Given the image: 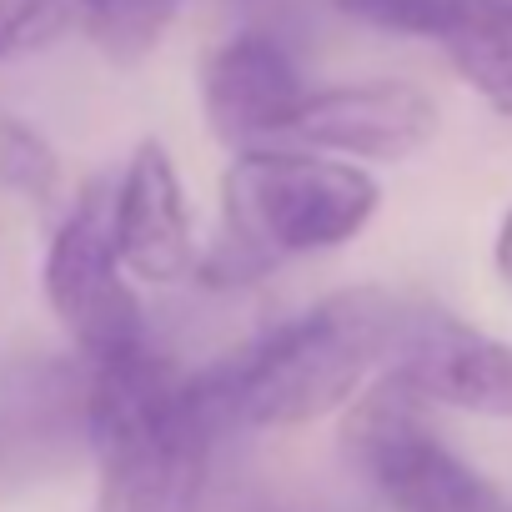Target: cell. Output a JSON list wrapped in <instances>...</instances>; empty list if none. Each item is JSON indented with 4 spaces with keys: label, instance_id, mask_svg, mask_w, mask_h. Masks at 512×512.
I'll return each instance as SVG.
<instances>
[{
    "label": "cell",
    "instance_id": "6da1fadb",
    "mask_svg": "<svg viewBox=\"0 0 512 512\" xmlns=\"http://www.w3.org/2000/svg\"><path fill=\"white\" fill-rule=\"evenodd\" d=\"M221 407L156 342L91 367L86 437L96 452L91 512H201Z\"/></svg>",
    "mask_w": 512,
    "mask_h": 512
},
{
    "label": "cell",
    "instance_id": "7a4b0ae2",
    "mask_svg": "<svg viewBox=\"0 0 512 512\" xmlns=\"http://www.w3.org/2000/svg\"><path fill=\"white\" fill-rule=\"evenodd\" d=\"M407 297L382 287H347L287 317L246 352L216 362L206 377L226 427H307L347 412L392 362Z\"/></svg>",
    "mask_w": 512,
    "mask_h": 512
},
{
    "label": "cell",
    "instance_id": "3957f363",
    "mask_svg": "<svg viewBox=\"0 0 512 512\" xmlns=\"http://www.w3.org/2000/svg\"><path fill=\"white\" fill-rule=\"evenodd\" d=\"M382 206L367 166L302 146H251L221 171V216L201 246L196 282L231 292L267 272L352 246Z\"/></svg>",
    "mask_w": 512,
    "mask_h": 512
},
{
    "label": "cell",
    "instance_id": "277c9868",
    "mask_svg": "<svg viewBox=\"0 0 512 512\" xmlns=\"http://www.w3.org/2000/svg\"><path fill=\"white\" fill-rule=\"evenodd\" d=\"M342 452L392 512H512V502L437 432L432 407L387 372L347 407Z\"/></svg>",
    "mask_w": 512,
    "mask_h": 512
},
{
    "label": "cell",
    "instance_id": "5b68a950",
    "mask_svg": "<svg viewBox=\"0 0 512 512\" xmlns=\"http://www.w3.org/2000/svg\"><path fill=\"white\" fill-rule=\"evenodd\" d=\"M111 186H116V176H96L81 186V196L66 206V216L51 231L46 267H41L46 302H51L61 332L71 337V347L91 367L151 342L136 287L121 272V256H116Z\"/></svg>",
    "mask_w": 512,
    "mask_h": 512
},
{
    "label": "cell",
    "instance_id": "8992f818",
    "mask_svg": "<svg viewBox=\"0 0 512 512\" xmlns=\"http://www.w3.org/2000/svg\"><path fill=\"white\" fill-rule=\"evenodd\" d=\"M387 377L427 407L512 422V342L487 337L442 307H407Z\"/></svg>",
    "mask_w": 512,
    "mask_h": 512
},
{
    "label": "cell",
    "instance_id": "52a82bcc",
    "mask_svg": "<svg viewBox=\"0 0 512 512\" xmlns=\"http://www.w3.org/2000/svg\"><path fill=\"white\" fill-rule=\"evenodd\" d=\"M437 101L412 81H342L307 86L287 141L337 161H402L437 136Z\"/></svg>",
    "mask_w": 512,
    "mask_h": 512
},
{
    "label": "cell",
    "instance_id": "ba28073f",
    "mask_svg": "<svg viewBox=\"0 0 512 512\" xmlns=\"http://www.w3.org/2000/svg\"><path fill=\"white\" fill-rule=\"evenodd\" d=\"M111 226L121 272L146 287H181L196 282L201 241L191 221V201L181 171L161 141H141L111 186Z\"/></svg>",
    "mask_w": 512,
    "mask_h": 512
},
{
    "label": "cell",
    "instance_id": "9c48e42d",
    "mask_svg": "<svg viewBox=\"0 0 512 512\" xmlns=\"http://www.w3.org/2000/svg\"><path fill=\"white\" fill-rule=\"evenodd\" d=\"M307 96L292 51L272 31H236L201 66V111L231 151L282 146Z\"/></svg>",
    "mask_w": 512,
    "mask_h": 512
},
{
    "label": "cell",
    "instance_id": "30bf717a",
    "mask_svg": "<svg viewBox=\"0 0 512 512\" xmlns=\"http://www.w3.org/2000/svg\"><path fill=\"white\" fill-rule=\"evenodd\" d=\"M442 51L492 111L512 116V0H472Z\"/></svg>",
    "mask_w": 512,
    "mask_h": 512
},
{
    "label": "cell",
    "instance_id": "8fae6325",
    "mask_svg": "<svg viewBox=\"0 0 512 512\" xmlns=\"http://www.w3.org/2000/svg\"><path fill=\"white\" fill-rule=\"evenodd\" d=\"M181 0H86V36L121 66L151 56L171 31Z\"/></svg>",
    "mask_w": 512,
    "mask_h": 512
},
{
    "label": "cell",
    "instance_id": "7c38bea8",
    "mask_svg": "<svg viewBox=\"0 0 512 512\" xmlns=\"http://www.w3.org/2000/svg\"><path fill=\"white\" fill-rule=\"evenodd\" d=\"M0 186L31 206H56L66 191V166L56 146L21 116H0Z\"/></svg>",
    "mask_w": 512,
    "mask_h": 512
},
{
    "label": "cell",
    "instance_id": "4fadbf2b",
    "mask_svg": "<svg viewBox=\"0 0 512 512\" xmlns=\"http://www.w3.org/2000/svg\"><path fill=\"white\" fill-rule=\"evenodd\" d=\"M86 36V0H0V66Z\"/></svg>",
    "mask_w": 512,
    "mask_h": 512
},
{
    "label": "cell",
    "instance_id": "5bb4252c",
    "mask_svg": "<svg viewBox=\"0 0 512 512\" xmlns=\"http://www.w3.org/2000/svg\"><path fill=\"white\" fill-rule=\"evenodd\" d=\"M332 6L372 31L387 36H422V41H447L452 26L472 11V0H332Z\"/></svg>",
    "mask_w": 512,
    "mask_h": 512
},
{
    "label": "cell",
    "instance_id": "9a60e30c",
    "mask_svg": "<svg viewBox=\"0 0 512 512\" xmlns=\"http://www.w3.org/2000/svg\"><path fill=\"white\" fill-rule=\"evenodd\" d=\"M492 272H497L502 292L512 297V211L502 216V226H497V241H492Z\"/></svg>",
    "mask_w": 512,
    "mask_h": 512
}]
</instances>
